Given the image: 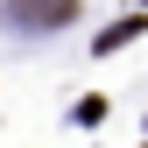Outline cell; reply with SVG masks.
<instances>
[{"label": "cell", "mask_w": 148, "mask_h": 148, "mask_svg": "<svg viewBox=\"0 0 148 148\" xmlns=\"http://www.w3.org/2000/svg\"><path fill=\"white\" fill-rule=\"evenodd\" d=\"M7 14H14L21 28L49 35V28H71V21H78V0H7Z\"/></svg>", "instance_id": "1"}, {"label": "cell", "mask_w": 148, "mask_h": 148, "mask_svg": "<svg viewBox=\"0 0 148 148\" xmlns=\"http://www.w3.org/2000/svg\"><path fill=\"white\" fill-rule=\"evenodd\" d=\"M71 120H78V127H99V120H106V99H99V92H85V99L71 106Z\"/></svg>", "instance_id": "3"}, {"label": "cell", "mask_w": 148, "mask_h": 148, "mask_svg": "<svg viewBox=\"0 0 148 148\" xmlns=\"http://www.w3.org/2000/svg\"><path fill=\"white\" fill-rule=\"evenodd\" d=\"M141 7H148V0H141Z\"/></svg>", "instance_id": "4"}, {"label": "cell", "mask_w": 148, "mask_h": 148, "mask_svg": "<svg viewBox=\"0 0 148 148\" xmlns=\"http://www.w3.org/2000/svg\"><path fill=\"white\" fill-rule=\"evenodd\" d=\"M148 35V7H134V14H120V21H106L99 35H92V57H113V49H127V42H141Z\"/></svg>", "instance_id": "2"}]
</instances>
